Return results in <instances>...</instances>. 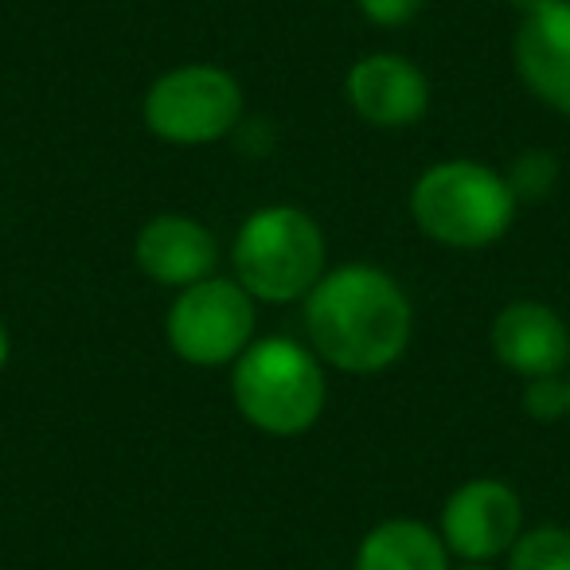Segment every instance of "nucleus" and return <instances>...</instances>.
<instances>
[{"label":"nucleus","mask_w":570,"mask_h":570,"mask_svg":"<svg viewBox=\"0 0 570 570\" xmlns=\"http://www.w3.org/2000/svg\"><path fill=\"white\" fill-rule=\"evenodd\" d=\"M489 348L500 367H508L520 380H535V375H559L570 364V328L559 309L547 302H508L504 309L492 317L489 328Z\"/></svg>","instance_id":"obj_10"},{"label":"nucleus","mask_w":570,"mask_h":570,"mask_svg":"<svg viewBox=\"0 0 570 570\" xmlns=\"http://www.w3.org/2000/svg\"><path fill=\"white\" fill-rule=\"evenodd\" d=\"M344 98L372 129H411L430 110V79L411 56L367 51L348 67Z\"/></svg>","instance_id":"obj_8"},{"label":"nucleus","mask_w":570,"mask_h":570,"mask_svg":"<svg viewBox=\"0 0 570 570\" xmlns=\"http://www.w3.org/2000/svg\"><path fill=\"white\" fill-rule=\"evenodd\" d=\"M9 360H12V333H9V325L0 321V372L9 367Z\"/></svg>","instance_id":"obj_17"},{"label":"nucleus","mask_w":570,"mask_h":570,"mask_svg":"<svg viewBox=\"0 0 570 570\" xmlns=\"http://www.w3.org/2000/svg\"><path fill=\"white\" fill-rule=\"evenodd\" d=\"M520 406H523V414H528L531 422H559V419H570V380H567V372L523 380Z\"/></svg>","instance_id":"obj_15"},{"label":"nucleus","mask_w":570,"mask_h":570,"mask_svg":"<svg viewBox=\"0 0 570 570\" xmlns=\"http://www.w3.org/2000/svg\"><path fill=\"white\" fill-rule=\"evenodd\" d=\"M450 559L453 554L438 528L411 520V515H395V520H380L375 528H367L352 570H450Z\"/></svg>","instance_id":"obj_12"},{"label":"nucleus","mask_w":570,"mask_h":570,"mask_svg":"<svg viewBox=\"0 0 570 570\" xmlns=\"http://www.w3.org/2000/svg\"><path fill=\"white\" fill-rule=\"evenodd\" d=\"M508 570H570V528L562 523L523 528V535L508 551Z\"/></svg>","instance_id":"obj_13"},{"label":"nucleus","mask_w":570,"mask_h":570,"mask_svg":"<svg viewBox=\"0 0 570 570\" xmlns=\"http://www.w3.org/2000/svg\"><path fill=\"white\" fill-rule=\"evenodd\" d=\"M520 17H531V12H539V9H547V4H554V0H508Z\"/></svg>","instance_id":"obj_18"},{"label":"nucleus","mask_w":570,"mask_h":570,"mask_svg":"<svg viewBox=\"0 0 570 570\" xmlns=\"http://www.w3.org/2000/svg\"><path fill=\"white\" fill-rule=\"evenodd\" d=\"M512 63L523 90L539 106L570 118V0H554L531 17H520Z\"/></svg>","instance_id":"obj_11"},{"label":"nucleus","mask_w":570,"mask_h":570,"mask_svg":"<svg viewBox=\"0 0 570 570\" xmlns=\"http://www.w3.org/2000/svg\"><path fill=\"white\" fill-rule=\"evenodd\" d=\"M141 118L145 129L165 145H219L238 134L246 118L243 82L219 63H180L149 82Z\"/></svg>","instance_id":"obj_5"},{"label":"nucleus","mask_w":570,"mask_h":570,"mask_svg":"<svg viewBox=\"0 0 570 570\" xmlns=\"http://www.w3.org/2000/svg\"><path fill=\"white\" fill-rule=\"evenodd\" d=\"M438 535L461 562H497L523 535V500L508 481L473 476L445 497Z\"/></svg>","instance_id":"obj_7"},{"label":"nucleus","mask_w":570,"mask_h":570,"mask_svg":"<svg viewBox=\"0 0 570 570\" xmlns=\"http://www.w3.org/2000/svg\"><path fill=\"white\" fill-rule=\"evenodd\" d=\"M309 348L344 375H380L414 341V305L406 289L372 262L336 266L305 297Z\"/></svg>","instance_id":"obj_1"},{"label":"nucleus","mask_w":570,"mask_h":570,"mask_svg":"<svg viewBox=\"0 0 570 570\" xmlns=\"http://www.w3.org/2000/svg\"><path fill=\"white\" fill-rule=\"evenodd\" d=\"M450 570H497L492 562H461V567H450Z\"/></svg>","instance_id":"obj_19"},{"label":"nucleus","mask_w":570,"mask_h":570,"mask_svg":"<svg viewBox=\"0 0 570 570\" xmlns=\"http://www.w3.org/2000/svg\"><path fill=\"white\" fill-rule=\"evenodd\" d=\"M235 282L262 305H294L328 274V238L305 207L266 204L250 212L230 243Z\"/></svg>","instance_id":"obj_3"},{"label":"nucleus","mask_w":570,"mask_h":570,"mask_svg":"<svg viewBox=\"0 0 570 570\" xmlns=\"http://www.w3.org/2000/svg\"><path fill=\"white\" fill-rule=\"evenodd\" d=\"M134 262L160 289H188L219 266V238L204 219L184 212H160L141 223L134 238Z\"/></svg>","instance_id":"obj_9"},{"label":"nucleus","mask_w":570,"mask_h":570,"mask_svg":"<svg viewBox=\"0 0 570 570\" xmlns=\"http://www.w3.org/2000/svg\"><path fill=\"white\" fill-rule=\"evenodd\" d=\"M559 176H562V165L551 149H520L512 157V165L504 168V180L520 207L551 199V191L559 188Z\"/></svg>","instance_id":"obj_14"},{"label":"nucleus","mask_w":570,"mask_h":570,"mask_svg":"<svg viewBox=\"0 0 570 570\" xmlns=\"http://www.w3.org/2000/svg\"><path fill=\"white\" fill-rule=\"evenodd\" d=\"M372 28H403L426 9V0H356Z\"/></svg>","instance_id":"obj_16"},{"label":"nucleus","mask_w":570,"mask_h":570,"mask_svg":"<svg viewBox=\"0 0 570 570\" xmlns=\"http://www.w3.org/2000/svg\"><path fill=\"white\" fill-rule=\"evenodd\" d=\"M567 380H570V375H567Z\"/></svg>","instance_id":"obj_20"},{"label":"nucleus","mask_w":570,"mask_h":570,"mask_svg":"<svg viewBox=\"0 0 570 570\" xmlns=\"http://www.w3.org/2000/svg\"><path fill=\"white\" fill-rule=\"evenodd\" d=\"M512 188L504 173L469 157L430 165L411 188V219L430 243L445 250H484L515 223Z\"/></svg>","instance_id":"obj_4"},{"label":"nucleus","mask_w":570,"mask_h":570,"mask_svg":"<svg viewBox=\"0 0 570 570\" xmlns=\"http://www.w3.org/2000/svg\"><path fill=\"white\" fill-rule=\"evenodd\" d=\"M258 302L235 277L212 274L176 289L165 313V341L191 367H227L254 344Z\"/></svg>","instance_id":"obj_6"},{"label":"nucleus","mask_w":570,"mask_h":570,"mask_svg":"<svg viewBox=\"0 0 570 570\" xmlns=\"http://www.w3.org/2000/svg\"><path fill=\"white\" fill-rule=\"evenodd\" d=\"M230 399L258 434L302 438L325 414V364L294 336H254L250 348L230 364Z\"/></svg>","instance_id":"obj_2"}]
</instances>
